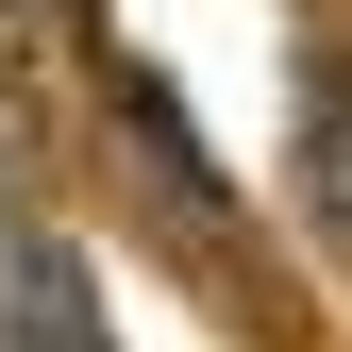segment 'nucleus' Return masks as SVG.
Here are the masks:
<instances>
[{
  "label": "nucleus",
  "mask_w": 352,
  "mask_h": 352,
  "mask_svg": "<svg viewBox=\"0 0 352 352\" xmlns=\"http://www.w3.org/2000/svg\"><path fill=\"white\" fill-rule=\"evenodd\" d=\"M302 201H319V252L352 269V67H302Z\"/></svg>",
  "instance_id": "f257e3e1"
}]
</instances>
